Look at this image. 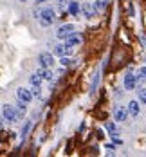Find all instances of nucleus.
<instances>
[{
    "mask_svg": "<svg viewBox=\"0 0 146 157\" xmlns=\"http://www.w3.org/2000/svg\"><path fill=\"white\" fill-rule=\"evenodd\" d=\"M54 9L52 7H45V9H42V13H40V25L42 27H49L52 22H54Z\"/></svg>",
    "mask_w": 146,
    "mask_h": 157,
    "instance_id": "obj_1",
    "label": "nucleus"
},
{
    "mask_svg": "<svg viewBox=\"0 0 146 157\" xmlns=\"http://www.w3.org/2000/svg\"><path fill=\"white\" fill-rule=\"evenodd\" d=\"M2 117H4V121L16 123V119H18V110H16V107H13V105H4L2 107Z\"/></svg>",
    "mask_w": 146,
    "mask_h": 157,
    "instance_id": "obj_2",
    "label": "nucleus"
},
{
    "mask_svg": "<svg viewBox=\"0 0 146 157\" xmlns=\"http://www.w3.org/2000/svg\"><path fill=\"white\" fill-rule=\"evenodd\" d=\"M38 62H40L42 67H49V69H52V67H54V56H52L51 52H40Z\"/></svg>",
    "mask_w": 146,
    "mask_h": 157,
    "instance_id": "obj_3",
    "label": "nucleus"
},
{
    "mask_svg": "<svg viewBox=\"0 0 146 157\" xmlns=\"http://www.w3.org/2000/svg\"><path fill=\"white\" fill-rule=\"evenodd\" d=\"M72 33H74V25H72V24H65V25H62V27L56 31V36L62 38V40H65V38H69Z\"/></svg>",
    "mask_w": 146,
    "mask_h": 157,
    "instance_id": "obj_4",
    "label": "nucleus"
},
{
    "mask_svg": "<svg viewBox=\"0 0 146 157\" xmlns=\"http://www.w3.org/2000/svg\"><path fill=\"white\" fill-rule=\"evenodd\" d=\"M137 79H139V78H135L133 74H126V76H125V79H123L125 89H126V90H133V89L137 87Z\"/></svg>",
    "mask_w": 146,
    "mask_h": 157,
    "instance_id": "obj_5",
    "label": "nucleus"
},
{
    "mask_svg": "<svg viewBox=\"0 0 146 157\" xmlns=\"http://www.w3.org/2000/svg\"><path fill=\"white\" fill-rule=\"evenodd\" d=\"M81 11H83L85 18H94L96 13H97V9H96L94 4H83V6H81Z\"/></svg>",
    "mask_w": 146,
    "mask_h": 157,
    "instance_id": "obj_6",
    "label": "nucleus"
},
{
    "mask_svg": "<svg viewBox=\"0 0 146 157\" xmlns=\"http://www.w3.org/2000/svg\"><path fill=\"white\" fill-rule=\"evenodd\" d=\"M81 42V34L80 33H72L69 38H65V47H76Z\"/></svg>",
    "mask_w": 146,
    "mask_h": 157,
    "instance_id": "obj_7",
    "label": "nucleus"
},
{
    "mask_svg": "<svg viewBox=\"0 0 146 157\" xmlns=\"http://www.w3.org/2000/svg\"><path fill=\"white\" fill-rule=\"evenodd\" d=\"M128 110H125L123 107H117V109L114 110V119L115 121H119V123H123V121H126V117H128Z\"/></svg>",
    "mask_w": 146,
    "mask_h": 157,
    "instance_id": "obj_8",
    "label": "nucleus"
},
{
    "mask_svg": "<svg viewBox=\"0 0 146 157\" xmlns=\"http://www.w3.org/2000/svg\"><path fill=\"white\" fill-rule=\"evenodd\" d=\"M16 94H18V99H22V101H25V103H29V101L32 99V96H34L32 94V90H27V89H24V87L18 89Z\"/></svg>",
    "mask_w": 146,
    "mask_h": 157,
    "instance_id": "obj_9",
    "label": "nucleus"
},
{
    "mask_svg": "<svg viewBox=\"0 0 146 157\" xmlns=\"http://www.w3.org/2000/svg\"><path fill=\"white\" fill-rule=\"evenodd\" d=\"M139 101H130L128 103V114L132 116V117H137L139 116Z\"/></svg>",
    "mask_w": 146,
    "mask_h": 157,
    "instance_id": "obj_10",
    "label": "nucleus"
},
{
    "mask_svg": "<svg viewBox=\"0 0 146 157\" xmlns=\"http://www.w3.org/2000/svg\"><path fill=\"white\" fill-rule=\"evenodd\" d=\"M36 74H40L43 79H52V72H51L49 67H40V69H36Z\"/></svg>",
    "mask_w": 146,
    "mask_h": 157,
    "instance_id": "obj_11",
    "label": "nucleus"
},
{
    "mask_svg": "<svg viewBox=\"0 0 146 157\" xmlns=\"http://www.w3.org/2000/svg\"><path fill=\"white\" fill-rule=\"evenodd\" d=\"M25 105H27L25 101H22V99L18 101V105H16V110H18V117H22V116L27 112V107H25Z\"/></svg>",
    "mask_w": 146,
    "mask_h": 157,
    "instance_id": "obj_12",
    "label": "nucleus"
},
{
    "mask_svg": "<svg viewBox=\"0 0 146 157\" xmlns=\"http://www.w3.org/2000/svg\"><path fill=\"white\" fill-rule=\"evenodd\" d=\"M42 76H40V74H32L31 78H29V83H31L32 87H40V85H42Z\"/></svg>",
    "mask_w": 146,
    "mask_h": 157,
    "instance_id": "obj_13",
    "label": "nucleus"
},
{
    "mask_svg": "<svg viewBox=\"0 0 146 157\" xmlns=\"http://www.w3.org/2000/svg\"><path fill=\"white\" fill-rule=\"evenodd\" d=\"M69 13H70V15H80V4H78V2H70V4H69Z\"/></svg>",
    "mask_w": 146,
    "mask_h": 157,
    "instance_id": "obj_14",
    "label": "nucleus"
},
{
    "mask_svg": "<svg viewBox=\"0 0 146 157\" xmlns=\"http://www.w3.org/2000/svg\"><path fill=\"white\" fill-rule=\"evenodd\" d=\"M52 52H54L56 56H60V58H62V56H65V54H67V47H65V44H63V45H56Z\"/></svg>",
    "mask_w": 146,
    "mask_h": 157,
    "instance_id": "obj_15",
    "label": "nucleus"
},
{
    "mask_svg": "<svg viewBox=\"0 0 146 157\" xmlns=\"http://www.w3.org/2000/svg\"><path fill=\"white\" fill-rule=\"evenodd\" d=\"M94 6H96L97 11H103V9L108 6V0H96V2H94Z\"/></svg>",
    "mask_w": 146,
    "mask_h": 157,
    "instance_id": "obj_16",
    "label": "nucleus"
},
{
    "mask_svg": "<svg viewBox=\"0 0 146 157\" xmlns=\"http://www.w3.org/2000/svg\"><path fill=\"white\" fill-rule=\"evenodd\" d=\"M31 126H32V123L31 121H25V125L22 126V137H27V134H29V130H31Z\"/></svg>",
    "mask_w": 146,
    "mask_h": 157,
    "instance_id": "obj_17",
    "label": "nucleus"
},
{
    "mask_svg": "<svg viewBox=\"0 0 146 157\" xmlns=\"http://www.w3.org/2000/svg\"><path fill=\"white\" fill-rule=\"evenodd\" d=\"M137 94H139V101H141V103H144V105H146V87H141Z\"/></svg>",
    "mask_w": 146,
    "mask_h": 157,
    "instance_id": "obj_18",
    "label": "nucleus"
},
{
    "mask_svg": "<svg viewBox=\"0 0 146 157\" xmlns=\"http://www.w3.org/2000/svg\"><path fill=\"white\" fill-rule=\"evenodd\" d=\"M60 63H62V65H63V67H70V65H72V60H70V58H67V56H62V60H60Z\"/></svg>",
    "mask_w": 146,
    "mask_h": 157,
    "instance_id": "obj_19",
    "label": "nucleus"
},
{
    "mask_svg": "<svg viewBox=\"0 0 146 157\" xmlns=\"http://www.w3.org/2000/svg\"><path fill=\"white\" fill-rule=\"evenodd\" d=\"M105 128H107V130H108L110 134H114V132L117 130V128H115V123H112V121H108V123H105Z\"/></svg>",
    "mask_w": 146,
    "mask_h": 157,
    "instance_id": "obj_20",
    "label": "nucleus"
},
{
    "mask_svg": "<svg viewBox=\"0 0 146 157\" xmlns=\"http://www.w3.org/2000/svg\"><path fill=\"white\" fill-rule=\"evenodd\" d=\"M137 74H139V78H141V79H144V81H146V65H143V67H139Z\"/></svg>",
    "mask_w": 146,
    "mask_h": 157,
    "instance_id": "obj_21",
    "label": "nucleus"
},
{
    "mask_svg": "<svg viewBox=\"0 0 146 157\" xmlns=\"http://www.w3.org/2000/svg\"><path fill=\"white\" fill-rule=\"evenodd\" d=\"M97 81H99V72H96V76H94V81H92V89H96V87H97Z\"/></svg>",
    "mask_w": 146,
    "mask_h": 157,
    "instance_id": "obj_22",
    "label": "nucleus"
},
{
    "mask_svg": "<svg viewBox=\"0 0 146 157\" xmlns=\"http://www.w3.org/2000/svg\"><path fill=\"white\" fill-rule=\"evenodd\" d=\"M32 94H34V96H40V87H32Z\"/></svg>",
    "mask_w": 146,
    "mask_h": 157,
    "instance_id": "obj_23",
    "label": "nucleus"
},
{
    "mask_svg": "<svg viewBox=\"0 0 146 157\" xmlns=\"http://www.w3.org/2000/svg\"><path fill=\"white\" fill-rule=\"evenodd\" d=\"M107 150H110V152H112V150H115V146H114V144H110V143H108V144H107Z\"/></svg>",
    "mask_w": 146,
    "mask_h": 157,
    "instance_id": "obj_24",
    "label": "nucleus"
},
{
    "mask_svg": "<svg viewBox=\"0 0 146 157\" xmlns=\"http://www.w3.org/2000/svg\"><path fill=\"white\" fill-rule=\"evenodd\" d=\"M22 2H25V0H22Z\"/></svg>",
    "mask_w": 146,
    "mask_h": 157,
    "instance_id": "obj_25",
    "label": "nucleus"
}]
</instances>
